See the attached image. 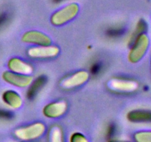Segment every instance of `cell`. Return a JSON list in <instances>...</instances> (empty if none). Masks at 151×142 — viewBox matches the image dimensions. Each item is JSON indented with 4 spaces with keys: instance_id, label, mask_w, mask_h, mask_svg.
Returning a JSON list of instances; mask_svg holds the SVG:
<instances>
[{
    "instance_id": "obj_1",
    "label": "cell",
    "mask_w": 151,
    "mask_h": 142,
    "mask_svg": "<svg viewBox=\"0 0 151 142\" xmlns=\"http://www.w3.org/2000/svg\"><path fill=\"white\" fill-rule=\"evenodd\" d=\"M150 46V38L145 33L136 36L128 54V59L131 64H137L144 58Z\"/></svg>"
},
{
    "instance_id": "obj_2",
    "label": "cell",
    "mask_w": 151,
    "mask_h": 142,
    "mask_svg": "<svg viewBox=\"0 0 151 142\" xmlns=\"http://www.w3.org/2000/svg\"><path fill=\"white\" fill-rule=\"evenodd\" d=\"M80 11L79 4L72 2L56 10L50 17V22L54 26H62L73 20Z\"/></svg>"
},
{
    "instance_id": "obj_3",
    "label": "cell",
    "mask_w": 151,
    "mask_h": 142,
    "mask_svg": "<svg viewBox=\"0 0 151 142\" xmlns=\"http://www.w3.org/2000/svg\"><path fill=\"white\" fill-rule=\"evenodd\" d=\"M46 131V127L44 123L35 122L25 127H19L14 132L15 136L21 141L35 140L44 134Z\"/></svg>"
},
{
    "instance_id": "obj_4",
    "label": "cell",
    "mask_w": 151,
    "mask_h": 142,
    "mask_svg": "<svg viewBox=\"0 0 151 142\" xmlns=\"http://www.w3.org/2000/svg\"><path fill=\"white\" fill-rule=\"evenodd\" d=\"M1 78L4 82L18 88L28 87L33 81V78L30 75L15 73L10 70L4 71L1 75Z\"/></svg>"
},
{
    "instance_id": "obj_5",
    "label": "cell",
    "mask_w": 151,
    "mask_h": 142,
    "mask_svg": "<svg viewBox=\"0 0 151 142\" xmlns=\"http://www.w3.org/2000/svg\"><path fill=\"white\" fill-rule=\"evenodd\" d=\"M60 53L57 46H35L27 50V55L32 59H46L55 58Z\"/></svg>"
},
{
    "instance_id": "obj_6",
    "label": "cell",
    "mask_w": 151,
    "mask_h": 142,
    "mask_svg": "<svg viewBox=\"0 0 151 142\" xmlns=\"http://www.w3.org/2000/svg\"><path fill=\"white\" fill-rule=\"evenodd\" d=\"M89 78V73L86 70H80L60 81V85L62 88L66 90L80 87L87 82Z\"/></svg>"
},
{
    "instance_id": "obj_7",
    "label": "cell",
    "mask_w": 151,
    "mask_h": 142,
    "mask_svg": "<svg viewBox=\"0 0 151 142\" xmlns=\"http://www.w3.org/2000/svg\"><path fill=\"white\" fill-rule=\"evenodd\" d=\"M22 41L26 44L35 46H49L52 44V38L44 33L38 30H29L22 36Z\"/></svg>"
},
{
    "instance_id": "obj_8",
    "label": "cell",
    "mask_w": 151,
    "mask_h": 142,
    "mask_svg": "<svg viewBox=\"0 0 151 142\" xmlns=\"http://www.w3.org/2000/svg\"><path fill=\"white\" fill-rule=\"evenodd\" d=\"M108 87L114 91L131 93L136 91L139 88V84L134 80L112 78L108 82Z\"/></svg>"
},
{
    "instance_id": "obj_9",
    "label": "cell",
    "mask_w": 151,
    "mask_h": 142,
    "mask_svg": "<svg viewBox=\"0 0 151 142\" xmlns=\"http://www.w3.org/2000/svg\"><path fill=\"white\" fill-rule=\"evenodd\" d=\"M67 109V104L64 101L51 102L43 108V115L48 118H58L65 114Z\"/></svg>"
},
{
    "instance_id": "obj_10",
    "label": "cell",
    "mask_w": 151,
    "mask_h": 142,
    "mask_svg": "<svg viewBox=\"0 0 151 142\" xmlns=\"http://www.w3.org/2000/svg\"><path fill=\"white\" fill-rule=\"evenodd\" d=\"M7 67L11 72L22 75H30L33 71L32 65L17 57L12 58L8 61Z\"/></svg>"
},
{
    "instance_id": "obj_11",
    "label": "cell",
    "mask_w": 151,
    "mask_h": 142,
    "mask_svg": "<svg viewBox=\"0 0 151 142\" xmlns=\"http://www.w3.org/2000/svg\"><path fill=\"white\" fill-rule=\"evenodd\" d=\"M1 99L4 104L13 109H19L23 104V99L21 95L13 90H7L3 92Z\"/></svg>"
},
{
    "instance_id": "obj_12",
    "label": "cell",
    "mask_w": 151,
    "mask_h": 142,
    "mask_svg": "<svg viewBox=\"0 0 151 142\" xmlns=\"http://www.w3.org/2000/svg\"><path fill=\"white\" fill-rule=\"evenodd\" d=\"M127 119L133 123H150L151 110L134 109L127 113Z\"/></svg>"
},
{
    "instance_id": "obj_13",
    "label": "cell",
    "mask_w": 151,
    "mask_h": 142,
    "mask_svg": "<svg viewBox=\"0 0 151 142\" xmlns=\"http://www.w3.org/2000/svg\"><path fill=\"white\" fill-rule=\"evenodd\" d=\"M48 141L64 142L63 130L60 126L55 125L50 129L48 133Z\"/></svg>"
},
{
    "instance_id": "obj_14",
    "label": "cell",
    "mask_w": 151,
    "mask_h": 142,
    "mask_svg": "<svg viewBox=\"0 0 151 142\" xmlns=\"http://www.w3.org/2000/svg\"><path fill=\"white\" fill-rule=\"evenodd\" d=\"M135 142H151V130L137 132L134 135Z\"/></svg>"
},
{
    "instance_id": "obj_15",
    "label": "cell",
    "mask_w": 151,
    "mask_h": 142,
    "mask_svg": "<svg viewBox=\"0 0 151 142\" xmlns=\"http://www.w3.org/2000/svg\"><path fill=\"white\" fill-rule=\"evenodd\" d=\"M69 142H89L87 138L81 133H74L71 135Z\"/></svg>"
},
{
    "instance_id": "obj_16",
    "label": "cell",
    "mask_w": 151,
    "mask_h": 142,
    "mask_svg": "<svg viewBox=\"0 0 151 142\" xmlns=\"http://www.w3.org/2000/svg\"><path fill=\"white\" fill-rule=\"evenodd\" d=\"M42 83H44V78H38L36 81L34 82L33 85H32V87L31 88V90H29V93H31V96H33L35 94L36 90L39 89L40 87L42 85Z\"/></svg>"
},
{
    "instance_id": "obj_17",
    "label": "cell",
    "mask_w": 151,
    "mask_h": 142,
    "mask_svg": "<svg viewBox=\"0 0 151 142\" xmlns=\"http://www.w3.org/2000/svg\"><path fill=\"white\" fill-rule=\"evenodd\" d=\"M108 142H130L126 141H121V140H116V139H111Z\"/></svg>"
},
{
    "instance_id": "obj_18",
    "label": "cell",
    "mask_w": 151,
    "mask_h": 142,
    "mask_svg": "<svg viewBox=\"0 0 151 142\" xmlns=\"http://www.w3.org/2000/svg\"><path fill=\"white\" fill-rule=\"evenodd\" d=\"M19 142H25V141H19Z\"/></svg>"
}]
</instances>
